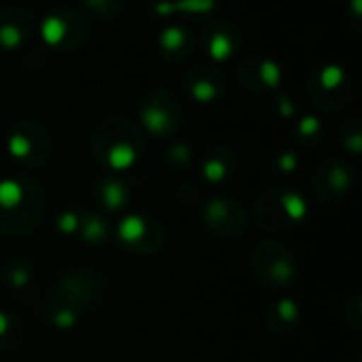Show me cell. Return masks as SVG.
Returning <instances> with one entry per match:
<instances>
[{
	"instance_id": "6da1fadb",
	"label": "cell",
	"mask_w": 362,
	"mask_h": 362,
	"mask_svg": "<svg viewBox=\"0 0 362 362\" xmlns=\"http://www.w3.org/2000/svg\"><path fill=\"white\" fill-rule=\"evenodd\" d=\"M91 144L95 155L115 168H125L134 161V157L138 155V151L142 148V140H140V132L138 127L119 115H110L104 117L91 136Z\"/></svg>"
},
{
	"instance_id": "7a4b0ae2",
	"label": "cell",
	"mask_w": 362,
	"mask_h": 362,
	"mask_svg": "<svg viewBox=\"0 0 362 362\" xmlns=\"http://www.w3.org/2000/svg\"><path fill=\"white\" fill-rule=\"evenodd\" d=\"M40 34L47 47L57 51H76L89 36V19L72 6H57L40 21Z\"/></svg>"
},
{
	"instance_id": "3957f363",
	"label": "cell",
	"mask_w": 362,
	"mask_h": 362,
	"mask_svg": "<svg viewBox=\"0 0 362 362\" xmlns=\"http://www.w3.org/2000/svg\"><path fill=\"white\" fill-rule=\"evenodd\" d=\"M352 93L354 85L348 72L335 64L322 66L314 70V74L310 76V98L320 110H341L352 100Z\"/></svg>"
},
{
	"instance_id": "277c9868",
	"label": "cell",
	"mask_w": 362,
	"mask_h": 362,
	"mask_svg": "<svg viewBox=\"0 0 362 362\" xmlns=\"http://www.w3.org/2000/svg\"><path fill=\"white\" fill-rule=\"evenodd\" d=\"M182 106L176 95L163 87H153L140 100V119L155 136H168L182 123Z\"/></svg>"
},
{
	"instance_id": "5b68a950",
	"label": "cell",
	"mask_w": 362,
	"mask_h": 362,
	"mask_svg": "<svg viewBox=\"0 0 362 362\" xmlns=\"http://www.w3.org/2000/svg\"><path fill=\"white\" fill-rule=\"evenodd\" d=\"M8 146L13 155L28 163H42L49 153L47 129L34 119H21L13 125L8 136Z\"/></svg>"
},
{
	"instance_id": "8992f818",
	"label": "cell",
	"mask_w": 362,
	"mask_h": 362,
	"mask_svg": "<svg viewBox=\"0 0 362 362\" xmlns=\"http://www.w3.org/2000/svg\"><path fill=\"white\" fill-rule=\"evenodd\" d=\"M185 89L189 95H193L197 102H214L221 100L227 93V76L221 70V66L212 64H193L185 72Z\"/></svg>"
},
{
	"instance_id": "52a82bcc",
	"label": "cell",
	"mask_w": 362,
	"mask_h": 362,
	"mask_svg": "<svg viewBox=\"0 0 362 362\" xmlns=\"http://www.w3.org/2000/svg\"><path fill=\"white\" fill-rule=\"evenodd\" d=\"M36 17L23 4H13L0 11V51L19 49L34 32Z\"/></svg>"
},
{
	"instance_id": "ba28073f",
	"label": "cell",
	"mask_w": 362,
	"mask_h": 362,
	"mask_svg": "<svg viewBox=\"0 0 362 362\" xmlns=\"http://www.w3.org/2000/svg\"><path fill=\"white\" fill-rule=\"evenodd\" d=\"M238 78L250 91H257V93L259 91H272V89L280 87L282 70L276 62H272L259 53H250L248 57H244L240 62Z\"/></svg>"
},
{
	"instance_id": "9c48e42d",
	"label": "cell",
	"mask_w": 362,
	"mask_h": 362,
	"mask_svg": "<svg viewBox=\"0 0 362 362\" xmlns=\"http://www.w3.org/2000/svg\"><path fill=\"white\" fill-rule=\"evenodd\" d=\"M202 47L206 49V53L212 57L214 64L223 62L231 57L240 47V30L227 19L212 21L202 34Z\"/></svg>"
},
{
	"instance_id": "30bf717a",
	"label": "cell",
	"mask_w": 362,
	"mask_h": 362,
	"mask_svg": "<svg viewBox=\"0 0 362 362\" xmlns=\"http://www.w3.org/2000/svg\"><path fill=\"white\" fill-rule=\"evenodd\" d=\"M157 42H159V51H161L163 59L170 62V64H185L191 57L193 47H195L193 34L182 25L165 28L159 34Z\"/></svg>"
},
{
	"instance_id": "8fae6325",
	"label": "cell",
	"mask_w": 362,
	"mask_h": 362,
	"mask_svg": "<svg viewBox=\"0 0 362 362\" xmlns=\"http://www.w3.org/2000/svg\"><path fill=\"white\" fill-rule=\"evenodd\" d=\"M218 0H174L170 4H159L157 11L159 13H165V11H176V13H185V15H195V17H202V15H208L214 6H216Z\"/></svg>"
},
{
	"instance_id": "7c38bea8",
	"label": "cell",
	"mask_w": 362,
	"mask_h": 362,
	"mask_svg": "<svg viewBox=\"0 0 362 362\" xmlns=\"http://www.w3.org/2000/svg\"><path fill=\"white\" fill-rule=\"evenodd\" d=\"M83 4L98 19H115L123 11V0H83Z\"/></svg>"
}]
</instances>
